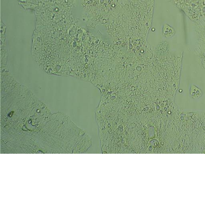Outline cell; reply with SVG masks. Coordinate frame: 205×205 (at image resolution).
I'll return each mask as SVG.
<instances>
[{
    "instance_id": "cell-1",
    "label": "cell",
    "mask_w": 205,
    "mask_h": 205,
    "mask_svg": "<svg viewBox=\"0 0 205 205\" xmlns=\"http://www.w3.org/2000/svg\"><path fill=\"white\" fill-rule=\"evenodd\" d=\"M163 33L166 37L168 38L174 35V30H173V28L170 27L168 25H166L163 27Z\"/></svg>"
}]
</instances>
